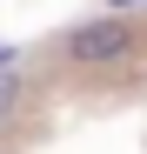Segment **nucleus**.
Instances as JSON below:
<instances>
[{
	"instance_id": "nucleus-1",
	"label": "nucleus",
	"mask_w": 147,
	"mask_h": 154,
	"mask_svg": "<svg viewBox=\"0 0 147 154\" xmlns=\"http://www.w3.org/2000/svg\"><path fill=\"white\" fill-rule=\"evenodd\" d=\"M60 47H67V60H80V67H114V60L134 54V27L120 14H100V20H80Z\"/></svg>"
},
{
	"instance_id": "nucleus-2",
	"label": "nucleus",
	"mask_w": 147,
	"mask_h": 154,
	"mask_svg": "<svg viewBox=\"0 0 147 154\" xmlns=\"http://www.w3.org/2000/svg\"><path fill=\"white\" fill-rule=\"evenodd\" d=\"M14 94H20V81H14V74H7V67H0V114H7V107H14Z\"/></svg>"
},
{
	"instance_id": "nucleus-3",
	"label": "nucleus",
	"mask_w": 147,
	"mask_h": 154,
	"mask_svg": "<svg viewBox=\"0 0 147 154\" xmlns=\"http://www.w3.org/2000/svg\"><path fill=\"white\" fill-rule=\"evenodd\" d=\"M0 67H14V47H0Z\"/></svg>"
},
{
	"instance_id": "nucleus-4",
	"label": "nucleus",
	"mask_w": 147,
	"mask_h": 154,
	"mask_svg": "<svg viewBox=\"0 0 147 154\" xmlns=\"http://www.w3.org/2000/svg\"><path fill=\"white\" fill-rule=\"evenodd\" d=\"M114 7H140V0H114Z\"/></svg>"
}]
</instances>
